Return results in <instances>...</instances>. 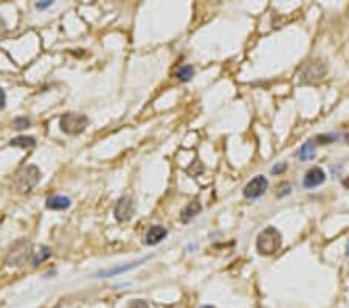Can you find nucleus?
Masks as SVG:
<instances>
[{
  "label": "nucleus",
  "mask_w": 349,
  "mask_h": 308,
  "mask_svg": "<svg viewBox=\"0 0 349 308\" xmlns=\"http://www.w3.org/2000/svg\"><path fill=\"white\" fill-rule=\"evenodd\" d=\"M281 245H282L281 233L275 227H266L258 235L256 248H258V252L262 255L275 254V252L281 248Z\"/></svg>",
  "instance_id": "1"
},
{
  "label": "nucleus",
  "mask_w": 349,
  "mask_h": 308,
  "mask_svg": "<svg viewBox=\"0 0 349 308\" xmlns=\"http://www.w3.org/2000/svg\"><path fill=\"white\" fill-rule=\"evenodd\" d=\"M89 125V118L84 114H76V112H67L61 117L59 126L61 131L65 134H81Z\"/></svg>",
  "instance_id": "2"
},
{
  "label": "nucleus",
  "mask_w": 349,
  "mask_h": 308,
  "mask_svg": "<svg viewBox=\"0 0 349 308\" xmlns=\"http://www.w3.org/2000/svg\"><path fill=\"white\" fill-rule=\"evenodd\" d=\"M41 179V170L36 165H28L22 168V171L17 174L16 187L19 192H30L33 187Z\"/></svg>",
  "instance_id": "3"
},
{
  "label": "nucleus",
  "mask_w": 349,
  "mask_h": 308,
  "mask_svg": "<svg viewBox=\"0 0 349 308\" xmlns=\"http://www.w3.org/2000/svg\"><path fill=\"white\" fill-rule=\"evenodd\" d=\"M267 187H269V181L266 179V177L264 176H254L253 179L245 185L244 195H245V198H249V199H256V198H259V196H262L264 193H266Z\"/></svg>",
  "instance_id": "4"
},
{
  "label": "nucleus",
  "mask_w": 349,
  "mask_h": 308,
  "mask_svg": "<svg viewBox=\"0 0 349 308\" xmlns=\"http://www.w3.org/2000/svg\"><path fill=\"white\" fill-rule=\"evenodd\" d=\"M134 210H135V204L132 201V198H129V196H121L115 205V218L121 223L129 221L134 217Z\"/></svg>",
  "instance_id": "5"
},
{
  "label": "nucleus",
  "mask_w": 349,
  "mask_h": 308,
  "mask_svg": "<svg viewBox=\"0 0 349 308\" xmlns=\"http://www.w3.org/2000/svg\"><path fill=\"white\" fill-rule=\"evenodd\" d=\"M326 179V174L320 167H314L306 173L304 179H303V185L306 189H314V187L322 185Z\"/></svg>",
  "instance_id": "6"
},
{
  "label": "nucleus",
  "mask_w": 349,
  "mask_h": 308,
  "mask_svg": "<svg viewBox=\"0 0 349 308\" xmlns=\"http://www.w3.org/2000/svg\"><path fill=\"white\" fill-rule=\"evenodd\" d=\"M166 235H168V229L155 224V226L150 227L146 233V245L155 246V245H158L160 241H163L166 238Z\"/></svg>",
  "instance_id": "7"
},
{
  "label": "nucleus",
  "mask_w": 349,
  "mask_h": 308,
  "mask_svg": "<svg viewBox=\"0 0 349 308\" xmlns=\"http://www.w3.org/2000/svg\"><path fill=\"white\" fill-rule=\"evenodd\" d=\"M30 251H31V245L28 241H24L22 249H19V245H16L13 252H11V255H9V258H8V263L9 265H21L22 261L30 255Z\"/></svg>",
  "instance_id": "8"
},
{
  "label": "nucleus",
  "mask_w": 349,
  "mask_h": 308,
  "mask_svg": "<svg viewBox=\"0 0 349 308\" xmlns=\"http://www.w3.org/2000/svg\"><path fill=\"white\" fill-rule=\"evenodd\" d=\"M72 205V199L64 195H54L47 199V207L51 210H65Z\"/></svg>",
  "instance_id": "9"
},
{
  "label": "nucleus",
  "mask_w": 349,
  "mask_h": 308,
  "mask_svg": "<svg viewBox=\"0 0 349 308\" xmlns=\"http://www.w3.org/2000/svg\"><path fill=\"white\" fill-rule=\"evenodd\" d=\"M200 210H202L200 202H199V201H191V202L188 204L186 207L182 210V213H180V220H182V223H190L193 218H196L197 215L200 213Z\"/></svg>",
  "instance_id": "10"
},
{
  "label": "nucleus",
  "mask_w": 349,
  "mask_h": 308,
  "mask_svg": "<svg viewBox=\"0 0 349 308\" xmlns=\"http://www.w3.org/2000/svg\"><path fill=\"white\" fill-rule=\"evenodd\" d=\"M148 258H149V257L141 258V260H138V261H132L130 265H125V266H120V268H115V269L112 268V269H107V271H102V273L98 274V277H110V276H117V274H120V273H126V271H130V269H134V268L140 266L141 263H145Z\"/></svg>",
  "instance_id": "11"
},
{
  "label": "nucleus",
  "mask_w": 349,
  "mask_h": 308,
  "mask_svg": "<svg viewBox=\"0 0 349 308\" xmlns=\"http://www.w3.org/2000/svg\"><path fill=\"white\" fill-rule=\"evenodd\" d=\"M9 145H11V146H17V148L28 149V148L36 146V139H34L33 136H21V137L13 139L11 142H9Z\"/></svg>",
  "instance_id": "12"
},
{
  "label": "nucleus",
  "mask_w": 349,
  "mask_h": 308,
  "mask_svg": "<svg viewBox=\"0 0 349 308\" xmlns=\"http://www.w3.org/2000/svg\"><path fill=\"white\" fill-rule=\"evenodd\" d=\"M298 157L301 159V161H309V159H314L315 157V145L312 142L303 143V146H301L299 151H298Z\"/></svg>",
  "instance_id": "13"
},
{
  "label": "nucleus",
  "mask_w": 349,
  "mask_h": 308,
  "mask_svg": "<svg viewBox=\"0 0 349 308\" xmlns=\"http://www.w3.org/2000/svg\"><path fill=\"white\" fill-rule=\"evenodd\" d=\"M175 77L180 80L182 83H186V81H191L193 80V77H194V67L193 65H183V67H180L177 70V73H175Z\"/></svg>",
  "instance_id": "14"
},
{
  "label": "nucleus",
  "mask_w": 349,
  "mask_h": 308,
  "mask_svg": "<svg viewBox=\"0 0 349 308\" xmlns=\"http://www.w3.org/2000/svg\"><path fill=\"white\" fill-rule=\"evenodd\" d=\"M51 255V251H50V248H42V251H39V254H37L34 258H33V266H37V265H41L44 260H47Z\"/></svg>",
  "instance_id": "15"
},
{
  "label": "nucleus",
  "mask_w": 349,
  "mask_h": 308,
  "mask_svg": "<svg viewBox=\"0 0 349 308\" xmlns=\"http://www.w3.org/2000/svg\"><path fill=\"white\" fill-rule=\"evenodd\" d=\"M14 128L16 129H26V128H30V125H31V121H30V118H26V117H17L16 120H14Z\"/></svg>",
  "instance_id": "16"
},
{
  "label": "nucleus",
  "mask_w": 349,
  "mask_h": 308,
  "mask_svg": "<svg viewBox=\"0 0 349 308\" xmlns=\"http://www.w3.org/2000/svg\"><path fill=\"white\" fill-rule=\"evenodd\" d=\"M290 192H292L290 184L282 182V184L279 185V190H276V196H278V198H282V196H284V195H289Z\"/></svg>",
  "instance_id": "17"
},
{
  "label": "nucleus",
  "mask_w": 349,
  "mask_h": 308,
  "mask_svg": "<svg viewBox=\"0 0 349 308\" xmlns=\"http://www.w3.org/2000/svg\"><path fill=\"white\" fill-rule=\"evenodd\" d=\"M126 308H149V305L145 301H132Z\"/></svg>",
  "instance_id": "18"
},
{
  "label": "nucleus",
  "mask_w": 349,
  "mask_h": 308,
  "mask_svg": "<svg viewBox=\"0 0 349 308\" xmlns=\"http://www.w3.org/2000/svg\"><path fill=\"white\" fill-rule=\"evenodd\" d=\"M334 140H335V136H318L317 137L318 143H331Z\"/></svg>",
  "instance_id": "19"
},
{
  "label": "nucleus",
  "mask_w": 349,
  "mask_h": 308,
  "mask_svg": "<svg viewBox=\"0 0 349 308\" xmlns=\"http://www.w3.org/2000/svg\"><path fill=\"white\" fill-rule=\"evenodd\" d=\"M286 168H287V165H286V164H282V162H281V164H276L275 167L272 168V173H273V174H279V173L284 171Z\"/></svg>",
  "instance_id": "20"
},
{
  "label": "nucleus",
  "mask_w": 349,
  "mask_h": 308,
  "mask_svg": "<svg viewBox=\"0 0 349 308\" xmlns=\"http://www.w3.org/2000/svg\"><path fill=\"white\" fill-rule=\"evenodd\" d=\"M51 0H44V2H37L36 3V8L37 9H45V8H49V6H51Z\"/></svg>",
  "instance_id": "21"
},
{
  "label": "nucleus",
  "mask_w": 349,
  "mask_h": 308,
  "mask_svg": "<svg viewBox=\"0 0 349 308\" xmlns=\"http://www.w3.org/2000/svg\"><path fill=\"white\" fill-rule=\"evenodd\" d=\"M5 100H6L5 92H3V89H0V109L5 108Z\"/></svg>",
  "instance_id": "22"
},
{
  "label": "nucleus",
  "mask_w": 349,
  "mask_h": 308,
  "mask_svg": "<svg viewBox=\"0 0 349 308\" xmlns=\"http://www.w3.org/2000/svg\"><path fill=\"white\" fill-rule=\"evenodd\" d=\"M342 184H343L345 189H349V177H346V179H343V181H342Z\"/></svg>",
  "instance_id": "23"
},
{
  "label": "nucleus",
  "mask_w": 349,
  "mask_h": 308,
  "mask_svg": "<svg viewBox=\"0 0 349 308\" xmlns=\"http://www.w3.org/2000/svg\"><path fill=\"white\" fill-rule=\"evenodd\" d=\"M345 140H346V143H349V133L345 134Z\"/></svg>",
  "instance_id": "24"
},
{
  "label": "nucleus",
  "mask_w": 349,
  "mask_h": 308,
  "mask_svg": "<svg viewBox=\"0 0 349 308\" xmlns=\"http://www.w3.org/2000/svg\"><path fill=\"white\" fill-rule=\"evenodd\" d=\"M200 308H214V307H211V305H202Z\"/></svg>",
  "instance_id": "25"
},
{
  "label": "nucleus",
  "mask_w": 349,
  "mask_h": 308,
  "mask_svg": "<svg viewBox=\"0 0 349 308\" xmlns=\"http://www.w3.org/2000/svg\"><path fill=\"white\" fill-rule=\"evenodd\" d=\"M346 254L349 255V243H348V251H346Z\"/></svg>",
  "instance_id": "26"
}]
</instances>
